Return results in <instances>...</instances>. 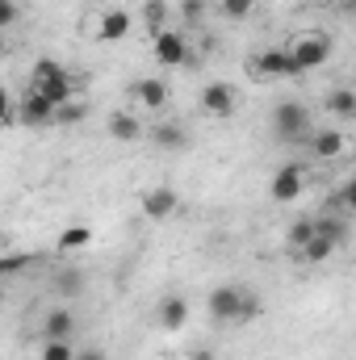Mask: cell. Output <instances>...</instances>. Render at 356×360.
<instances>
[{
    "instance_id": "6da1fadb",
    "label": "cell",
    "mask_w": 356,
    "mask_h": 360,
    "mask_svg": "<svg viewBox=\"0 0 356 360\" xmlns=\"http://www.w3.org/2000/svg\"><path fill=\"white\" fill-rule=\"evenodd\" d=\"M272 134H276L281 143H310L314 130H310L306 105H302V101H281V105L272 109Z\"/></svg>"
},
{
    "instance_id": "7a4b0ae2",
    "label": "cell",
    "mask_w": 356,
    "mask_h": 360,
    "mask_svg": "<svg viewBox=\"0 0 356 360\" xmlns=\"http://www.w3.org/2000/svg\"><path fill=\"white\" fill-rule=\"evenodd\" d=\"M289 55H293L298 72L306 76V72H314V68H323V63L331 59V38L319 34V30H306V34H298V38L289 42Z\"/></svg>"
},
{
    "instance_id": "3957f363",
    "label": "cell",
    "mask_w": 356,
    "mask_h": 360,
    "mask_svg": "<svg viewBox=\"0 0 356 360\" xmlns=\"http://www.w3.org/2000/svg\"><path fill=\"white\" fill-rule=\"evenodd\" d=\"M302 193H306V168L302 164H285L268 180V197L276 205H293V201H302Z\"/></svg>"
},
{
    "instance_id": "277c9868",
    "label": "cell",
    "mask_w": 356,
    "mask_h": 360,
    "mask_svg": "<svg viewBox=\"0 0 356 360\" xmlns=\"http://www.w3.org/2000/svg\"><path fill=\"white\" fill-rule=\"evenodd\" d=\"M235 109H239V92L231 89V84H222V80H210L205 89H201V113H210V117H235Z\"/></svg>"
},
{
    "instance_id": "5b68a950",
    "label": "cell",
    "mask_w": 356,
    "mask_h": 360,
    "mask_svg": "<svg viewBox=\"0 0 356 360\" xmlns=\"http://www.w3.org/2000/svg\"><path fill=\"white\" fill-rule=\"evenodd\" d=\"M239 306H243V285H218V289H210L205 310H210L214 323H235Z\"/></svg>"
},
{
    "instance_id": "8992f818",
    "label": "cell",
    "mask_w": 356,
    "mask_h": 360,
    "mask_svg": "<svg viewBox=\"0 0 356 360\" xmlns=\"http://www.w3.org/2000/svg\"><path fill=\"white\" fill-rule=\"evenodd\" d=\"M17 109H21V122H25V126H51V122H59V105L38 89L25 92V96L17 101Z\"/></svg>"
},
{
    "instance_id": "52a82bcc",
    "label": "cell",
    "mask_w": 356,
    "mask_h": 360,
    "mask_svg": "<svg viewBox=\"0 0 356 360\" xmlns=\"http://www.w3.org/2000/svg\"><path fill=\"white\" fill-rule=\"evenodd\" d=\"M252 76H302V72H298L289 46H272V51L252 59Z\"/></svg>"
},
{
    "instance_id": "ba28073f",
    "label": "cell",
    "mask_w": 356,
    "mask_h": 360,
    "mask_svg": "<svg viewBox=\"0 0 356 360\" xmlns=\"http://www.w3.org/2000/svg\"><path fill=\"white\" fill-rule=\"evenodd\" d=\"M177 210H180L177 188H168V184H155V188H147V193H143V214H147L151 222H164V218H172Z\"/></svg>"
},
{
    "instance_id": "9c48e42d",
    "label": "cell",
    "mask_w": 356,
    "mask_h": 360,
    "mask_svg": "<svg viewBox=\"0 0 356 360\" xmlns=\"http://www.w3.org/2000/svg\"><path fill=\"white\" fill-rule=\"evenodd\" d=\"M155 63L160 68H184L189 63V42H184L180 30H164L155 38Z\"/></svg>"
},
{
    "instance_id": "30bf717a",
    "label": "cell",
    "mask_w": 356,
    "mask_h": 360,
    "mask_svg": "<svg viewBox=\"0 0 356 360\" xmlns=\"http://www.w3.org/2000/svg\"><path fill=\"white\" fill-rule=\"evenodd\" d=\"M130 30H134V17H130L126 8H105L101 21H96V38H101V42H122Z\"/></svg>"
},
{
    "instance_id": "8fae6325",
    "label": "cell",
    "mask_w": 356,
    "mask_h": 360,
    "mask_svg": "<svg viewBox=\"0 0 356 360\" xmlns=\"http://www.w3.org/2000/svg\"><path fill=\"white\" fill-rule=\"evenodd\" d=\"M134 101L147 113H160L168 105V80H134Z\"/></svg>"
},
{
    "instance_id": "7c38bea8",
    "label": "cell",
    "mask_w": 356,
    "mask_h": 360,
    "mask_svg": "<svg viewBox=\"0 0 356 360\" xmlns=\"http://www.w3.org/2000/svg\"><path fill=\"white\" fill-rule=\"evenodd\" d=\"M109 139L134 143V139H143V122H139L130 109H113V113H109Z\"/></svg>"
},
{
    "instance_id": "4fadbf2b",
    "label": "cell",
    "mask_w": 356,
    "mask_h": 360,
    "mask_svg": "<svg viewBox=\"0 0 356 360\" xmlns=\"http://www.w3.org/2000/svg\"><path fill=\"white\" fill-rule=\"evenodd\" d=\"M42 335H46V340H72V335H76V314H72L68 306L46 310V319H42Z\"/></svg>"
},
{
    "instance_id": "5bb4252c",
    "label": "cell",
    "mask_w": 356,
    "mask_h": 360,
    "mask_svg": "<svg viewBox=\"0 0 356 360\" xmlns=\"http://www.w3.org/2000/svg\"><path fill=\"white\" fill-rule=\"evenodd\" d=\"M306 147L314 151V160H340V155H344V147H348V139H344L340 130H319Z\"/></svg>"
},
{
    "instance_id": "9a60e30c",
    "label": "cell",
    "mask_w": 356,
    "mask_h": 360,
    "mask_svg": "<svg viewBox=\"0 0 356 360\" xmlns=\"http://www.w3.org/2000/svg\"><path fill=\"white\" fill-rule=\"evenodd\" d=\"M151 143L164 147V151H184L189 147V130L177 126V122H160V126H151Z\"/></svg>"
},
{
    "instance_id": "2e32d148",
    "label": "cell",
    "mask_w": 356,
    "mask_h": 360,
    "mask_svg": "<svg viewBox=\"0 0 356 360\" xmlns=\"http://www.w3.org/2000/svg\"><path fill=\"white\" fill-rule=\"evenodd\" d=\"M184 323H189V302H184L180 293L164 297V302H160V327H164V331H180Z\"/></svg>"
},
{
    "instance_id": "e0dca14e",
    "label": "cell",
    "mask_w": 356,
    "mask_h": 360,
    "mask_svg": "<svg viewBox=\"0 0 356 360\" xmlns=\"http://www.w3.org/2000/svg\"><path fill=\"white\" fill-rule=\"evenodd\" d=\"M168 13H172L168 0H147V4H143V25L151 30V38H160V34L168 30Z\"/></svg>"
},
{
    "instance_id": "ac0fdd59",
    "label": "cell",
    "mask_w": 356,
    "mask_h": 360,
    "mask_svg": "<svg viewBox=\"0 0 356 360\" xmlns=\"http://www.w3.org/2000/svg\"><path fill=\"white\" fill-rule=\"evenodd\" d=\"M68 72L55 63V59H38L34 63V72H30V89H46V84H55V80H63Z\"/></svg>"
},
{
    "instance_id": "d6986e66",
    "label": "cell",
    "mask_w": 356,
    "mask_h": 360,
    "mask_svg": "<svg viewBox=\"0 0 356 360\" xmlns=\"http://www.w3.org/2000/svg\"><path fill=\"white\" fill-rule=\"evenodd\" d=\"M336 248H340L336 239H327V235H314V239L302 248V260H306V264H323V260H331V256H336Z\"/></svg>"
},
{
    "instance_id": "ffe728a7",
    "label": "cell",
    "mask_w": 356,
    "mask_h": 360,
    "mask_svg": "<svg viewBox=\"0 0 356 360\" xmlns=\"http://www.w3.org/2000/svg\"><path fill=\"white\" fill-rule=\"evenodd\" d=\"M327 109L336 117H356V92L352 89H331L327 92Z\"/></svg>"
},
{
    "instance_id": "44dd1931",
    "label": "cell",
    "mask_w": 356,
    "mask_h": 360,
    "mask_svg": "<svg viewBox=\"0 0 356 360\" xmlns=\"http://www.w3.org/2000/svg\"><path fill=\"white\" fill-rule=\"evenodd\" d=\"M80 348H72V340H42L38 360H76Z\"/></svg>"
},
{
    "instance_id": "7402d4cb",
    "label": "cell",
    "mask_w": 356,
    "mask_h": 360,
    "mask_svg": "<svg viewBox=\"0 0 356 360\" xmlns=\"http://www.w3.org/2000/svg\"><path fill=\"white\" fill-rule=\"evenodd\" d=\"M89 117V101L84 96H72L68 105H59V126H80Z\"/></svg>"
},
{
    "instance_id": "603a6c76",
    "label": "cell",
    "mask_w": 356,
    "mask_h": 360,
    "mask_svg": "<svg viewBox=\"0 0 356 360\" xmlns=\"http://www.w3.org/2000/svg\"><path fill=\"white\" fill-rule=\"evenodd\" d=\"M314 235H319V226H314L310 218H298V222L289 226V248H298V252H302V248H306Z\"/></svg>"
},
{
    "instance_id": "cb8c5ba5",
    "label": "cell",
    "mask_w": 356,
    "mask_h": 360,
    "mask_svg": "<svg viewBox=\"0 0 356 360\" xmlns=\"http://www.w3.org/2000/svg\"><path fill=\"white\" fill-rule=\"evenodd\" d=\"M84 243H92V231H89V226H68V231L59 235V248H63V252L84 248Z\"/></svg>"
},
{
    "instance_id": "d4e9b609",
    "label": "cell",
    "mask_w": 356,
    "mask_h": 360,
    "mask_svg": "<svg viewBox=\"0 0 356 360\" xmlns=\"http://www.w3.org/2000/svg\"><path fill=\"white\" fill-rule=\"evenodd\" d=\"M218 4H222V13H227L231 21H243V17L256 13V0H218Z\"/></svg>"
},
{
    "instance_id": "484cf974",
    "label": "cell",
    "mask_w": 356,
    "mask_h": 360,
    "mask_svg": "<svg viewBox=\"0 0 356 360\" xmlns=\"http://www.w3.org/2000/svg\"><path fill=\"white\" fill-rule=\"evenodd\" d=\"M260 310H265V302H260L252 289H243V306H239V319H235V323H252Z\"/></svg>"
},
{
    "instance_id": "4316f807",
    "label": "cell",
    "mask_w": 356,
    "mask_h": 360,
    "mask_svg": "<svg viewBox=\"0 0 356 360\" xmlns=\"http://www.w3.org/2000/svg\"><path fill=\"white\" fill-rule=\"evenodd\" d=\"M180 17H184V25H201V17H205V0H180Z\"/></svg>"
},
{
    "instance_id": "83f0119b",
    "label": "cell",
    "mask_w": 356,
    "mask_h": 360,
    "mask_svg": "<svg viewBox=\"0 0 356 360\" xmlns=\"http://www.w3.org/2000/svg\"><path fill=\"white\" fill-rule=\"evenodd\" d=\"M80 281H84V276H80L76 269H72V272H59V276H55V289L72 297V293H80Z\"/></svg>"
},
{
    "instance_id": "f1b7e54d",
    "label": "cell",
    "mask_w": 356,
    "mask_h": 360,
    "mask_svg": "<svg viewBox=\"0 0 356 360\" xmlns=\"http://www.w3.org/2000/svg\"><path fill=\"white\" fill-rule=\"evenodd\" d=\"M314 226H319V235H327V239L344 243V222H340V218H319Z\"/></svg>"
},
{
    "instance_id": "f546056e",
    "label": "cell",
    "mask_w": 356,
    "mask_h": 360,
    "mask_svg": "<svg viewBox=\"0 0 356 360\" xmlns=\"http://www.w3.org/2000/svg\"><path fill=\"white\" fill-rule=\"evenodd\" d=\"M21 17V8H17V0H0V25H13Z\"/></svg>"
},
{
    "instance_id": "4dcf8cb0",
    "label": "cell",
    "mask_w": 356,
    "mask_h": 360,
    "mask_svg": "<svg viewBox=\"0 0 356 360\" xmlns=\"http://www.w3.org/2000/svg\"><path fill=\"white\" fill-rule=\"evenodd\" d=\"M340 205H348V210L356 214V176L344 184V193H340Z\"/></svg>"
},
{
    "instance_id": "1f68e13d",
    "label": "cell",
    "mask_w": 356,
    "mask_h": 360,
    "mask_svg": "<svg viewBox=\"0 0 356 360\" xmlns=\"http://www.w3.org/2000/svg\"><path fill=\"white\" fill-rule=\"evenodd\" d=\"M17 269H25V256H8V260L0 264V272H4V276H13Z\"/></svg>"
},
{
    "instance_id": "d6a6232c",
    "label": "cell",
    "mask_w": 356,
    "mask_h": 360,
    "mask_svg": "<svg viewBox=\"0 0 356 360\" xmlns=\"http://www.w3.org/2000/svg\"><path fill=\"white\" fill-rule=\"evenodd\" d=\"M76 360H109V356H105L101 348H80V352H76Z\"/></svg>"
},
{
    "instance_id": "836d02e7",
    "label": "cell",
    "mask_w": 356,
    "mask_h": 360,
    "mask_svg": "<svg viewBox=\"0 0 356 360\" xmlns=\"http://www.w3.org/2000/svg\"><path fill=\"white\" fill-rule=\"evenodd\" d=\"M189 360H218V356H214V352H205V348H201V352H193V356H189Z\"/></svg>"
},
{
    "instance_id": "e575fe53",
    "label": "cell",
    "mask_w": 356,
    "mask_h": 360,
    "mask_svg": "<svg viewBox=\"0 0 356 360\" xmlns=\"http://www.w3.org/2000/svg\"><path fill=\"white\" fill-rule=\"evenodd\" d=\"M340 8H344V13H356V0H340Z\"/></svg>"
}]
</instances>
